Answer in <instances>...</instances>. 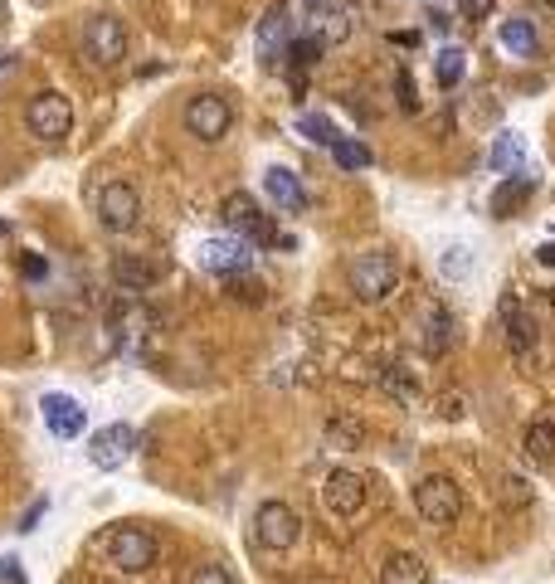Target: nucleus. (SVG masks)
<instances>
[{
    "label": "nucleus",
    "mask_w": 555,
    "mask_h": 584,
    "mask_svg": "<svg viewBox=\"0 0 555 584\" xmlns=\"http://www.w3.org/2000/svg\"><path fill=\"white\" fill-rule=\"evenodd\" d=\"M521 156H526V137L521 132H502L497 142H492V151H487V166L497 171V176H507V171H517Z\"/></svg>",
    "instance_id": "5701e85b"
},
{
    "label": "nucleus",
    "mask_w": 555,
    "mask_h": 584,
    "mask_svg": "<svg viewBox=\"0 0 555 584\" xmlns=\"http://www.w3.org/2000/svg\"><path fill=\"white\" fill-rule=\"evenodd\" d=\"M263 190H268L288 215H302V210H307V190H302V181H297L288 166H273V171L263 176Z\"/></svg>",
    "instance_id": "6ab92c4d"
},
{
    "label": "nucleus",
    "mask_w": 555,
    "mask_h": 584,
    "mask_svg": "<svg viewBox=\"0 0 555 584\" xmlns=\"http://www.w3.org/2000/svg\"><path fill=\"white\" fill-rule=\"evenodd\" d=\"M0 584H25V570H20V560L0 555Z\"/></svg>",
    "instance_id": "f704fd0d"
},
{
    "label": "nucleus",
    "mask_w": 555,
    "mask_h": 584,
    "mask_svg": "<svg viewBox=\"0 0 555 584\" xmlns=\"http://www.w3.org/2000/svg\"><path fill=\"white\" fill-rule=\"evenodd\" d=\"M541 263H551L555 268V249H541Z\"/></svg>",
    "instance_id": "58836bf2"
},
{
    "label": "nucleus",
    "mask_w": 555,
    "mask_h": 584,
    "mask_svg": "<svg viewBox=\"0 0 555 584\" xmlns=\"http://www.w3.org/2000/svg\"><path fill=\"white\" fill-rule=\"evenodd\" d=\"M20 273H25L30 283H39V278L49 273V263H44V258H39V254H25V258H20Z\"/></svg>",
    "instance_id": "72a5a7b5"
},
{
    "label": "nucleus",
    "mask_w": 555,
    "mask_h": 584,
    "mask_svg": "<svg viewBox=\"0 0 555 584\" xmlns=\"http://www.w3.org/2000/svg\"><path fill=\"white\" fill-rule=\"evenodd\" d=\"M78 49L88 64L98 69H117L127 59V25L117 15H88L83 20V35H78Z\"/></svg>",
    "instance_id": "20e7f679"
},
{
    "label": "nucleus",
    "mask_w": 555,
    "mask_h": 584,
    "mask_svg": "<svg viewBox=\"0 0 555 584\" xmlns=\"http://www.w3.org/2000/svg\"><path fill=\"white\" fill-rule=\"evenodd\" d=\"M229 127H234V108H229V98H220V93H195L185 103V132L195 142H224Z\"/></svg>",
    "instance_id": "0eeeda50"
},
{
    "label": "nucleus",
    "mask_w": 555,
    "mask_h": 584,
    "mask_svg": "<svg viewBox=\"0 0 555 584\" xmlns=\"http://www.w3.org/2000/svg\"><path fill=\"white\" fill-rule=\"evenodd\" d=\"M93 550L108 560L112 570H122V575H147L151 565L161 560V541L151 536L147 526H132V521H122V526H108Z\"/></svg>",
    "instance_id": "f257e3e1"
},
{
    "label": "nucleus",
    "mask_w": 555,
    "mask_h": 584,
    "mask_svg": "<svg viewBox=\"0 0 555 584\" xmlns=\"http://www.w3.org/2000/svg\"><path fill=\"white\" fill-rule=\"evenodd\" d=\"M463 73H468V54L448 44L444 54H439V64H434V78H439V88H458V83H463Z\"/></svg>",
    "instance_id": "bb28decb"
},
{
    "label": "nucleus",
    "mask_w": 555,
    "mask_h": 584,
    "mask_svg": "<svg viewBox=\"0 0 555 584\" xmlns=\"http://www.w3.org/2000/svg\"><path fill=\"white\" fill-rule=\"evenodd\" d=\"M497 327H502L507 351H512L521 365L536 356V346H541V322H536V312H526V302H521L517 292H502V302H497Z\"/></svg>",
    "instance_id": "39448f33"
},
{
    "label": "nucleus",
    "mask_w": 555,
    "mask_h": 584,
    "mask_svg": "<svg viewBox=\"0 0 555 584\" xmlns=\"http://www.w3.org/2000/svg\"><path fill=\"white\" fill-rule=\"evenodd\" d=\"M521 453H526V463H536V468H551L555 463V424L551 419H536L526 438H521Z\"/></svg>",
    "instance_id": "412c9836"
},
{
    "label": "nucleus",
    "mask_w": 555,
    "mask_h": 584,
    "mask_svg": "<svg viewBox=\"0 0 555 584\" xmlns=\"http://www.w3.org/2000/svg\"><path fill=\"white\" fill-rule=\"evenodd\" d=\"M166 278V263L147 254H117L112 258V283L122 292H147Z\"/></svg>",
    "instance_id": "2eb2a0df"
},
{
    "label": "nucleus",
    "mask_w": 555,
    "mask_h": 584,
    "mask_svg": "<svg viewBox=\"0 0 555 584\" xmlns=\"http://www.w3.org/2000/svg\"><path fill=\"white\" fill-rule=\"evenodd\" d=\"M288 39H293V10L278 0V5L263 10V20H259V59L263 64H283Z\"/></svg>",
    "instance_id": "4468645a"
},
{
    "label": "nucleus",
    "mask_w": 555,
    "mask_h": 584,
    "mask_svg": "<svg viewBox=\"0 0 555 584\" xmlns=\"http://www.w3.org/2000/svg\"><path fill=\"white\" fill-rule=\"evenodd\" d=\"M380 584H429V565H424L419 555L400 550V555H390V560L380 565Z\"/></svg>",
    "instance_id": "4be33fe9"
},
{
    "label": "nucleus",
    "mask_w": 555,
    "mask_h": 584,
    "mask_svg": "<svg viewBox=\"0 0 555 584\" xmlns=\"http://www.w3.org/2000/svg\"><path fill=\"white\" fill-rule=\"evenodd\" d=\"M254 541L263 550H293L302 541V516L288 502H259V511H254Z\"/></svg>",
    "instance_id": "6e6552de"
},
{
    "label": "nucleus",
    "mask_w": 555,
    "mask_h": 584,
    "mask_svg": "<svg viewBox=\"0 0 555 584\" xmlns=\"http://www.w3.org/2000/svg\"><path fill=\"white\" fill-rule=\"evenodd\" d=\"M380 390H385L395 404H405V409H414V404L424 400L419 375H414V370H405V365H385V370H380Z\"/></svg>",
    "instance_id": "aec40b11"
},
{
    "label": "nucleus",
    "mask_w": 555,
    "mask_h": 584,
    "mask_svg": "<svg viewBox=\"0 0 555 584\" xmlns=\"http://www.w3.org/2000/svg\"><path fill=\"white\" fill-rule=\"evenodd\" d=\"M502 44L521 54V59H531L536 49H541V35H536V25L531 20H502Z\"/></svg>",
    "instance_id": "393cba45"
},
{
    "label": "nucleus",
    "mask_w": 555,
    "mask_h": 584,
    "mask_svg": "<svg viewBox=\"0 0 555 584\" xmlns=\"http://www.w3.org/2000/svg\"><path fill=\"white\" fill-rule=\"evenodd\" d=\"M453 341H458V322H453V312H448V307H429V312H424V327H419V351L439 361V356L453 351Z\"/></svg>",
    "instance_id": "f3484780"
},
{
    "label": "nucleus",
    "mask_w": 555,
    "mask_h": 584,
    "mask_svg": "<svg viewBox=\"0 0 555 584\" xmlns=\"http://www.w3.org/2000/svg\"><path fill=\"white\" fill-rule=\"evenodd\" d=\"M200 263H205V273H215V278H239V273H249L254 268V244L249 239H205L200 244Z\"/></svg>",
    "instance_id": "9b49d317"
},
{
    "label": "nucleus",
    "mask_w": 555,
    "mask_h": 584,
    "mask_svg": "<svg viewBox=\"0 0 555 584\" xmlns=\"http://www.w3.org/2000/svg\"><path fill=\"white\" fill-rule=\"evenodd\" d=\"M453 5H458V15H463V20H487L497 0H453Z\"/></svg>",
    "instance_id": "473e14b6"
},
{
    "label": "nucleus",
    "mask_w": 555,
    "mask_h": 584,
    "mask_svg": "<svg viewBox=\"0 0 555 584\" xmlns=\"http://www.w3.org/2000/svg\"><path fill=\"white\" fill-rule=\"evenodd\" d=\"M224 215V229L229 234H239V239H249V244H278V249H293V239H283L278 229H273V219L263 215V205L249 195V190H229L220 205Z\"/></svg>",
    "instance_id": "f03ea898"
},
{
    "label": "nucleus",
    "mask_w": 555,
    "mask_h": 584,
    "mask_svg": "<svg viewBox=\"0 0 555 584\" xmlns=\"http://www.w3.org/2000/svg\"><path fill=\"white\" fill-rule=\"evenodd\" d=\"M395 288H400V258L390 249H366L351 258V292L361 302H385Z\"/></svg>",
    "instance_id": "7ed1b4c3"
},
{
    "label": "nucleus",
    "mask_w": 555,
    "mask_h": 584,
    "mask_svg": "<svg viewBox=\"0 0 555 584\" xmlns=\"http://www.w3.org/2000/svg\"><path fill=\"white\" fill-rule=\"evenodd\" d=\"M307 5H312V10H317V5H322V0H307Z\"/></svg>",
    "instance_id": "a19ab883"
},
{
    "label": "nucleus",
    "mask_w": 555,
    "mask_h": 584,
    "mask_svg": "<svg viewBox=\"0 0 555 584\" xmlns=\"http://www.w3.org/2000/svg\"><path fill=\"white\" fill-rule=\"evenodd\" d=\"M132 448H137V429H132V424H108V429H98V434H93L88 458H93V468H98V473H117V468L132 458Z\"/></svg>",
    "instance_id": "ddd939ff"
},
{
    "label": "nucleus",
    "mask_w": 555,
    "mask_h": 584,
    "mask_svg": "<svg viewBox=\"0 0 555 584\" xmlns=\"http://www.w3.org/2000/svg\"><path fill=\"white\" fill-rule=\"evenodd\" d=\"M322 507L332 511V516H356V511L366 507V477L351 473V468H332V473L322 477Z\"/></svg>",
    "instance_id": "f8f14e48"
},
{
    "label": "nucleus",
    "mask_w": 555,
    "mask_h": 584,
    "mask_svg": "<svg viewBox=\"0 0 555 584\" xmlns=\"http://www.w3.org/2000/svg\"><path fill=\"white\" fill-rule=\"evenodd\" d=\"M39 414H44V429L54 438L83 434V404H78L74 395H44V400H39Z\"/></svg>",
    "instance_id": "dca6fc26"
},
{
    "label": "nucleus",
    "mask_w": 555,
    "mask_h": 584,
    "mask_svg": "<svg viewBox=\"0 0 555 584\" xmlns=\"http://www.w3.org/2000/svg\"><path fill=\"white\" fill-rule=\"evenodd\" d=\"M44 511H49V502H44V497H39V502H30V511L20 516V531H35V526H39V516H44Z\"/></svg>",
    "instance_id": "c9c22d12"
},
{
    "label": "nucleus",
    "mask_w": 555,
    "mask_h": 584,
    "mask_svg": "<svg viewBox=\"0 0 555 584\" xmlns=\"http://www.w3.org/2000/svg\"><path fill=\"white\" fill-rule=\"evenodd\" d=\"M137 219H142V195H137L132 181H108L98 190V224H103L108 234L137 229Z\"/></svg>",
    "instance_id": "9d476101"
},
{
    "label": "nucleus",
    "mask_w": 555,
    "mask_h": 584,
    "mask_svg": "<svg viewBox=\"0 0 555 584\" xmlns=\"http://www.w3.org/2000/svg\"><path fill=\"white\" fill-rule=\"evenodd\" d=\"M327 443L341 448V453L366 448V424H361V419H351V414H336V419H327Z\"/></svg>",
    "instance_id": "b1692460"
},
{
    "label": "nucleus",
    "mask_w": 555,
    "mask_h": 584,
    "mask_svg": "<svg viewBox=\"0 0 555 584\" xmlns=\"http://www.w3.org/2000/svg\"><path fill=\"white\" fill-rule=\"evenodd\" d=\"M293 69H312L322 59V35H302V39H288V54H283Z\"/></svg>",
    "instance_id": "c85d7f7f"
},
{
    "label": "nucleus",
    "mask_w": 555,
    "mask_h": 584,
    "mask_svg": "<svg viewBox=\"0 0 555 584\" xmlns=\"http://www.w3.org/2000/svg\"><path fill=\"white\" fill-rule=\"evenodd\" d=\"M0 15H5V0H0Z\"/></svg>",
    "instance_id": "79ce46f5"
},
{
    "label": "nucleus",
    "mask_w": 555,
    "mask_h": 584,
    "mask_svg": "<svg viewBox=\"0 0 555 584\" xmlns=\"http://www.w3.org/2000/svg\"><path fill=\"white\" fill-rule=\"evenodd\" d=\"M25 127L35 132L39 142H64L74 132V103L59 88H44V93L30 98V108H25Z\"/></svg>",
    "instance_id": "423d86ee"
},
{
    "label": "nucleus",
    "mask_w": 555,
    "mask_h": 584,
    "mask_svg": "<svg viewBox=\"0 0 555 584\" xmlns=\"http://www.w3.org/2000/svg\"><path fill=\"white\" fill-rule=\"evenodd\" d=\"M536 10H541V15H555V0H536Z\"/></svg>",
    "instance_id": "e433bc0d"
},
{
    "label": "nucleus",
    "mask_w": 555,
    "mask_h": 584,
    "mask_svg": "<svg viewBox=\"0 0 555 584\" xmlns=\"http://www.w3.org/2000/svg\"><path fill=\"white\" fill-rule=\"evenodd\" d=\"M190 584H234V575L224 570L220 560H205V565H195V575H190Z\"/></svg>",
    "instance_id": "7c9ffc66"
},
{
    "label": "nucleus",
    "mask_w": 555,
    "mask_h": 584,
    "mask_svg": "<svg viewBox=\"0 0 555 584\" xmlns=\"http://www.w3.org/2000/svg\"><path fill=\"white\" fill-rule=\"evenodd\" d=\"M297 132H302L307 142H317V146H336V142H341L336 122H332V117H322V112H302V117H297Z\"/></svg>",
    "instance_id": "a878e982"
},
{
    "label": "nucleus",
    "mask_w": 555,
    "mask_h": 584,
    "mask_svg": "<svg viewBox=\"0 0 555 584\" xmlns=\"http://www.w3.org/2000/svg\"><path fill=\"white\" fill-rule=\"evenodd\" d=\"M332 161L341 166V171H366V166L375 161V156H370V146L351 142V137H341V142L332 146Z\"/></svg>",
    "instance_id": "cd10ccee"
},
{
    "label": "nucleus",
    "mask_w": 555,
    "mask_h": 584,
    "mask_svg": "<svg viewBox=\"0 0 555 584\" xmlns=\"http://www.w3.org/2000/svg\"><path fill=\"white\" fill-rule=\"evenodd\" d=\"M439 268H444L448 283H468V278H473V254H468L463 244H453V249H444V263H439Z\"/></svg>",
    "instance_id": "c756f323"
},
{
    "label": "nucleus",
    "mask_w": 555,
    "mask_h": 584,
    "mask_svg": "<svg viewBox=\"0 0 555 584\" xmlns=\"http://www.w3.org/2000/svg\"><path fill=\"white\" fill-rule=\"evenodd\" d=\"M10 64H15V54H0V73L10 69Z\"/></svg>",
    "instance_id": "4c0bfd02"
},
{
    "label": "nucleus",
    "mask_w": 555,
    "mask_h": 584,
    "mask_svg": "<svg viewBox=\"0 0 555 584\" xmlns=\"http://www.w3.org/2000/svg\"><path fill=\"white\" fill-rule=\"evenodd\" d=\"M414 507L419 516L429 521V526H448V521H458L463 516V492H458V482L444 473L424 477L419 487H414Z\"/></svg>",
    "instance_id": "1a4fd4ad"
},
{
    "label": "nucleus",
    "mask_w": 555,
    "mask_h": 584,
    "mask_svg": "<svg viewBox=\"0 0 555 584\" xmlns=\"http://www.w3.org/2000/svg\"><path fill=\"white\" fill-rule=\"evenodd\" d=\"M0 234H10V224H5V219H0Z\"/></svg>",
    "instance_id": "ea45409f"
},
{
    "label": "nucleus",
    "mask_w": 555,
    "mask_h": 584,
    "mask_svg": "<svg viewBox=\"0 0 555 584\" xmlns=\"http://www.w3.org/2000/svg\"><path fill=\"white\" fill-rule=\"evenodd\" d=\"M536 195V176H521V171H512L507 181H497V190H492V215L497 219H512Z\"/></svg>",
    "instance_id": "a211bd4d"
},
{
    "label": "nucleus",
    "mask_w": 555,
    "mask_h": 584,
    "mask_svg": "<svg viewBox=\"0 0 555 584\" xmlns=\"http://www.w3.org/2000/svg\"><path fill=\"white\" fill-rule=\"evenodd\" d=\"M395 93H400V112H419V93H414V78L405 69L395 73Z\"/></svg>",
    "instance_id": "2f4dec72"
}]
</instances>
